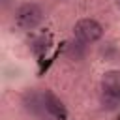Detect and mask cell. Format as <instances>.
<instances>
[{
	"instance_id": "obj_4",
	"label": "cell",
	"mask_w": 120,
	"mask_h": 120,
	"mask_svg": "<svg viewBox=\"0 0 120 120\" xmlns=\"http://www.w3.org/2000/svg\"><path fill=\"white\" fill-rule=\"evenodd\" d=\"M43 103H45V109H47L49 116H52V118H56V120H66L68 112H66L64 103H62L51 90H47V92L43 94Z\"/></svg>"
},
{
	"instance_id": "obj_5",
	"label": "cell",
	"mask_w": 120,
	"mask_h": 120,
	"mask_svg": "<svg viewBox=\"0 0 120 120\" xmlns=\"http://www.w3.org/2000/svg\"><path fill=\"white\" fill-rule=\"evenodd\" d=\"M43 49H47V39H45V38L36 39V43H34V51H36V52H41Z\"/></svg>"
},
{
	"instance_id": "obj_3",
	"label": "cell",
	"mask_w": 120,
	"mask_h": 120,
	"mask_svg": "<svg viewBox=\"0 0 120 120\" xmlns=\"http://www.w3.org/2000/svg\"><path fill=\"white\" fill-rule=\"evenodd\" d=\"M73 34L81 43H94L103 36V28L94 19H81L73 26Z\"/></svg>"
},
{
	"instance_id": "obj_1",
	"label": "cell",
	"mask_w": 120,
	"mask_h": 120,
	"mask_svg": "<svg viewBox=\"0 0 120 120\" xmlns=\"http://www.w3.org/2000/svg\"><path fill=\"white\" fill-rule=\"evenodd\" d=\"M101 105L109 111H114L120 107V71L111 69L101 79V94H99Z\"/></svg>"
},
{
	"instance_id": "obj_2",
	"label": "cell",
	"mask_w": 120,
	"mask_h": 120,
	"mask_svg": "<svg viewBox=\"0 0 120 120\" xmlns=\"http://www.w3.org/2000/svg\"><path fill=\"white\" fill-rule=\"evenodd\" d=\"M15 21L21 28L24 30H32L36 28L41 21H43V11L38 4H22L17 11H15Z\"/></svg>"
}]
</instances>
